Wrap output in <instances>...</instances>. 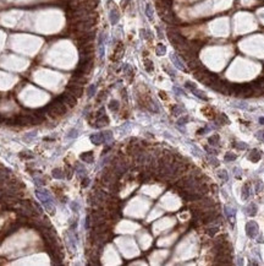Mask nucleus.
<instances>
[{
	"label": "nucleus",
	"instance_id": "e433bc0d",
	"mask_svg": "<svg viewBox=\"0 0 264 266\" xmlns=\"http://www.w3.org/2000/svg\"><path fill=\"white\" fill-rule=\"evenodd\" d=\"M174 91L177 92V94H182V91H181L180 89H177V87H174Z\"/></svg>",
	"mask_w": 264,
	"mask_h": 266
},
{
	"label": "nucleus",
	"instance_id": "6ab92c4d",
	"mask_svg": "<svg viewBox=\"0 0 264 266\" xmlns=\"http://www.w3.org/2000/svg\"><path fill=\"white\" fill-rule=\"evenodd\" d=\"M208 141H209V145L216 146L218 142H219V136H218V135H213V136H210V137L208 139Z\"/></svg>",
	"mask_w": 264,
	"mask_h": 266
},
{
	"label": "nucleus",
	"instance_id": "f03ea898",
	"mask_svg": "<svg viewBox=\"0 0 264 266\" xmlns=\"http://www.w3.org/2000/svg\"><path fill=\"white\" fill-rule=\"evenodd\" d=\"M66 112H67V107L63 102H60L59 99H55L54 102H52L47 107V113L53 118H59V117L64 115Z\"/></svg>",
	"mask_w": 264,
	"mask_h": 266
},
{
	"label": "nucleus",
	"instance_id": "c85d7f7f",
	"mask_svg": "<svg viewBox=\"0 0 264 266\" xmlns=\"http://www.w3.org/2000/svg\"><path fill=\"white\" fill-rule=\"evenodd\" d=\"M262 188H263V185H262V181H261V180H258V181H257V185H256V191H257V193H259V191L262 190Z\"/></svg>",
	"mask_w": 264,
	"mask_h": 266
},
{
	"label": "nucleus",
	"instance_id": "4468645a",
	"mask_svg": "<svg viewBox=\"0 0 264 266\" xmlns=\"http://www.w3.org/2000/svg\"><path fill=\"white\" fill-rule=\"evenodd\" d=\"M122 53H124V47H122V44L121 43H119V46L116 47V49H115V59L117 60V59H120L121 57H122Z\"/></svg>",
	"mask_w": 264,
	"mask_h": 266
},
{
	"label": "nucleus",
	"instance_id": "2eb2a0df",
	"mask_svg": "<svg viewBox=\"0 0 264 266\" xmlns=\"http://www.w3.org/2000/svg\"><path fill=\"white\" fill-rule=\"evenodd\" d=\"M146 15L149 20H153V9H152V5L151 4H147L146 5Z\"/></svg>",
	"mask_w": 264,
	"mask_h": 266
},
{
	"label": "nucleus",
	"instance_id": "393cba45",
	"mask_svg": "<svg viewBox=\"0 0 264 266\" xmlns=\"http://www.w3.org/2000/svg\"><path fill=\"white\" fill-rule=\"evenodd\" d=\"M95 89H97V86H95V85H90V86L88 87V96H89V97L94 96V93H95Z\"/></svg>",
	"mask_w": 264,
	"mask_h": 266
},
{
	"label": "nucleus",
	"instance_id": "f3484780",
	"mask_svg": "<svg viewBox=\"0 0 264 266\" xmlns=\"http://www.w3.org/2000/svg\"><path fill=\"white\" fill-rule=\"evenodd\" d=\"M250 197V185H245L242 188V199L247 200Z\"/></svg>",
	"mask_w": 264,
	"mask_h": 266
},
{
	"label": "nucleus",
	"instance_id": "7c9ffc66",
	"mask_svg": "<svg viewBox=\"0 0 264 266\" xmlns=\"http://www.w3.org/2000/svg\"><path fill=\"white\" fill-rule=\"evenodd\" d=\"M77 174H78L80 177H85V176H86V169H83L82 167H80V169H78V172H77Z\"/></svg>",
	"mask_w": 264,
	"mask_h": 266
},
{
	"label": "nucleus",
	"instance_id": "bb28decb",
	"mask_svg": "<svg viewBox=\"0 0 264 266\" xmlns=\"http://www.w3.org/2000/svg\"><path fill=\"white\" fill-rule=\"evenodd\" d=\"M216 232H218V227H212V228H209V229L207 231V233H208L209 236H212V237H213Z\"/></svg>",
	"mask_w": 264,
	"mask_h": 266
},
{
	"label": "nucleus",
	"instance_id": "4be33fe9",
	"mask_svg": "<svg viewBox=\"0 0 264 266\" xmlns=\"http://www.w3.org/2000/svg\"><path fill=\"white\" fill-rule=\"evenodd\" d=\"M53 177L56 178V179H63L65 176H64V173L61 172V169H54V171H53Z\"/></svg>",
	"mask_w": 264,
	"mask_h": 266
},
{
	"label": "nucleus",
	"instance_id": "a878e982",
	"mask_svg": "<svg viewBox=\"0 0 264 266\" xmlns=\"http://www.w3.org/2000/svg\"><path fill=\"white\" fill-rule=\"evenodd\" d=\"M70 133H71V134L67 135V137H70V139H74V137H76V136L78 135V130H77V129H72Z\"/></svg>",
	"mask_w": 264,
	"mask_h": 266
},
{
	"label": "nucleus",
	"instance_id": "39448f33",
	"mask_svg": "<svg viewBox=\"0 0 264 266\" xmlns=\"http://www.w3.org/2000/svg\"><path fill=\"white\" fill-rule=\"evenodd\" d=\"M67 92L71 93L72 96H75L76 98L81 97L82 93H83V89H82V86L81 85H77V84H74L71 82L69 86H67Z\"/></svg>",
	"mask_w": 264,
	"mask_h": 266
},
{
	"label": "nucleus",
	"instance_id": "423d86ee",
	"mask_svg": "<svg viewBox=\"0 0 264 266\" xmlns=\"http://www.w3.org/2000/svg\"><path fill=\"white\" fill-rule=\"evenodd\" d=\"M170 59H171V62L174 63V65H175L177 69H180V70H182V71H186V68H185V65H183V63H182V60L177 57V54L175 53H171L170 54Z\"/></svg>",
	"mask_w": 264,
	"mask_h": 266
},
{
	"label": "nucleus",
	"instance_id": "0eeeda50",
	"mask_svg": "<svg viewBox=\"0 0 264 266\" xmlns=\"http://www.w3.org/2000/svg\"><path fill=\"white\" fill-rule=\"evenodd\" d=\"M90 141L95 145H99L101 142H105V137H104V134L103 133H98V134H93L90 136Z\"/></svg>",
	"mask_w": 264,
	"mask_h": 266
},
{
	"label": "nucleus",
	"instance_id": "473e14b6",
	"mask_svg": "<svg viewBox=\"0 0 264 266\" xmlns=\"http://www.w3.org/2000/svg\"><path fill=\"white\" fill-rule=\"evenodd\" d=\"M209 161H210V163H212L213 166H218V165H219L218 160H215V158H212V157H209Z\"/></svg>",
	"mask_w": 264,
	"mask_h": 266
},
{
	"label": "nucleus",
	"instance_id": "72a5a7b5",
	"mask_svg": "<svg viewBox=\"0 0 264 266\" xmlns=\"http://www.w3.org/2000/svg\"><path fill=\"white\" fill-rule=\"evenodd\" d=\"M187 120H188V118H187V117H185V118H181V119H180L177 123H178L180 125H183V124H185V121H187Z\"/></svg>",
	"mask_w": 264,
	"mask_h": 266
},
{
	"label": "nucleus",
	"instance_id": "5701e85b",
	"mask_svg": "<svg viewBox=\"0 0 264 266\" xmlns=\"http://www.w3.org/2000/svg\"><path fill=\"white\" fill-rule=\"evenodd\" d=\"M218 176L221 178V179H223L224 181H226V180L229 179V176H228V173H226V172H225L224 169H220V171L218 172Z\"/></svg>",
	"mask_w": 264,
	"mask_h": 266
},
{
	"label": "nucleus",
	"instance_id": "f257e3e1",
	"mask_svg": "<svg viewBox=\"0 0 264 266\" xmlns=\"http://www.w3.org/2000/svg\"><path fill=\"white\" fill-rule=\"evenodd\" d=\"M36 196L38 197L39 201H42V204L44 205L47 211L53 215L54 213V201H53V197L49 194V191H47L44 189H37L36 190Z\"/></svg>",
	"mask_w": 264,
	"mask_h": 266
},
{
	"label": "nucleus",
	"instance_id": "4c0bfd02",
	"mask_svg": "<svg viewBox=\"0 0 264 266\" xmlns=\"http://www.w3.org/2000/svg\"><path fill=\"white\" fill-rule=\"evenodd\" d=\"M259 121H261V124H264V118H261Z\"/></svg>",
	"mask_w": 264,
	"mask_h": 266
},
{
	"label": "nucleus",
	"instance_id": "6e6552de",
	"mask_svg": "<svg viewBox=\"0 0 264 266\" xmlns=\"http://www.w3.org/2000/svg\"><path fill=\"white\" fill-rule=\"evenodd\" d=\"M109 17H110L111 25H116L117 21H119V18H120V14H119V11H117L116 9H113V10L110 11V14H109Z\"/></svg>",
	"mask_w": 264,
	"mask_h": 266
},
{
	"label": "nucleus",
	"instance_id": "412c9836",
	"mask_svg": "<svg viewBox=\"0 0 264 266\" xmlns=\"http://www.w3.org/2000/svg\"><path fill=\"white\" fill-rule=\"evenodd\" d=\"M109 109H111L113 112H116L119 109V102L117 101H111L109 103Z\"/></svg>",
	"mask_w": 264,
	"mask_h": 266
},
{
	"label": "nucleus",
	"instance_id": "aec40b11",
	"mask_svg": "<svg viewBox=\"0 0 264 266\" xmlns=\"http://www.w3.org/2000/svg\"><path fill=\"white\" fill-rule=\"evenodd\" d=\"M197 97H199L201 99H204V101H207V96L204 94V92H202V91H199V89H194L193 91H192Z\"/></svg>",
	"mask_w": 264,
	"mask_h": 266
},
{
	"label": "nucleus",
	"instance_id": "2f4dec72",
	"mask_svg": "<svg viewBox=\"0 0 264 266\" xmlns=\"http://www.w3.org/2000/svg\"><path fill=\"white\" fill-rule=\"evenodd\" d=\"M257 137H258L259 140L264 141V130H261V131H258V133H257Z\"/></svg>",
	"mask_w": 264,
	"mask_h": 266
},
{
	"label": "nucleus",
	"instance_id": "9d476101",
	"mask_svg": "<svg viewBox=\"0 0 264 266\" xmlns=\"http://www.w3.org/2000/svg\"><path fill=\"white\" fill-rule=\"evenodd\" d=\"M108 123H109V119H108V117H105V114H104V115L97 118V124H95L94 126H95V128H101V126H105Z\"/></svg>",
	"mask_w": 264,
	"mask_h": 266
},
{
	"label": "nucleus",
	"instance_id": "cd10ccee",
	"mask_svg": "<svg viewBox=\"0 0 264 266\" xmlns=\"http://www.w3.org/2000/svg\"><path fill=\"white\" fill-rule=\"evenodd\" d=\"M234 146H235L236 149H240V150H243V149H246V145H245V144H240V142H236V144H234Z\"/></svg>",
	"mask_w": 264,
	"mask_h": 266
},
{
	"label": "nucleus",
	"instance_id": "20e7f679",
	"mask_svg": "<svg viewBox=\"0 0 264 266\" xmlns=\"http://www.w3.org/2000/svg\"><path fill=\"white\" fill-rule=\"evenodd\" d=\"M246 233H247V236L250 238H256L257 234H258V224L256 222H253V221L248 222L246 224Z\"/></svg>",
	"mask_w": 264,
	"mask_h": 266
},
{
	"label": "nucleus",
	"instance_id": "ddd939ff",
	"mask_svg": "<svg viewBox=\"0 0 264 266\" xmlns=\"http://www.w3.org/2000/svg\"><path fill=\"white\" fill-rule=\"evenodd\" d=\"M81 160L83 162H87V163H92L93 162V153L92 152H85L81 155Z\"/></svg>",
	"mask_w": 264,
	"mask_h": 266
},
{
	"label": "nucleus",
	"instance_id": "a211bd4d",
	"mask_svg": "<svg viewBox=\"0 0 264 266\" xmlns=\"http://www.w3.org/2000/svg\"><path fill=\"white\" fill-rule=\"evenodd\" d=\"M166 53V48L164 44H158L157 46V54L158 55H164Z\"/></svg>",
	"mask_w": 264,
	"mask_h": 266
},
{
	"label": "nucleus",
	"instance_id": "1a4fd4ad",
	"mask_svg": "<svg viewBox=\"0 0 264 266\" xmlns=\"http://www.w3.org/2000/svg\"><path fill=\"white\" fill-rule=\"evenodd\" d=\"M225 213H226V217L230 220L231 223H234L235 221V215H236V211L234 208H231L230 206H225Z\"/></svg>",
	"mask_w": 264,
	"mask_h": 266
},
{
	"label": "nucleus",
	"instance_id": "dca6fc26",
	"mask_svg": "<svg viewBox=\"0 0 264 266\" xmlns=\"http://www.w3.org/2000/svg\"><path fill=\"white\" fill-rule=\"evenodd\" d=\"M144 68H146V70H147L148 73H152V71H153V69H154L152 60H149V59H146V60H144Z\"/></svg>",
	"mask_w": 264,
	"mask_h": 266
},
{
	"label": "nucleus",
	"instance_id": "58836bf2",
	"mask_svg": "<svg viewBox=\"0 0 264 266\" xmlns=\"http://www.w3.org/2000/svg\"><path fill=\"white\" fill-rule=\"evenodd\" d=\"M159 1H170V0H159Z\"/></svg>",
	"mask_w": 264,
	"mask_h": 266
},
{
	"label": "nucleus",
	"instance_id": "f704fd0d",
	"mask_svg": "<svg viewBox=\"0 0 264 266\" xmlns=\"http://www.w3.org/2000/svg\"><path fill=\"white\" fill-rule=\"evenodd\" d=\"M71 206H72V210H74V211H78V208H80L78 204H75V202H74V204H72Z\"/></svg>",
	"mask_w": 264,
	"mask_h": 266
},
{
	"label": "nucleus",
	"instance_id": "c756f323",
	"mask_svg": "<svg viewBox=\"0 0 264 266\" xmlns=\"http://www.w3.org/2000/svg\"><path fill=\"white\" fill-rule=\"evenodd\" d=\"M185 86H186V87H187L188 89H191V91H193V89H196V85H193L192 82H186V84H185Z\"/></svg>",
	"mask_w": 264,
	"mask_h": 266
},
{
	"label": "nucleus",
	"instance_id": "c9c22d12",
	"mask_svg": "<svg viewBox=\"0 0 264 266\" xmlns=\"http://www.w3.org/2000/svg\"><path fill=\"white\" fill-rule=\"evenodd\" d=\"M180 113H181V109H180V108H177V107H175V108H174V114H175V115H177V114H180Z\"/></svg>",
	"mask_w": 264,
	"mask_h": 266
},
{
	"label": "nucleus",
	"instance_id": "f8f14e48",
	"mask_svg": "<svg viewBox=\"0 0 264 266\" xmlns=\"http://www.w3.org/2000/svg\"><path fill=\"white\" fill-rule=\"evenodd\" d=\"M245 212H246L247 215H250V216H254L256 212H257V206H256L254 204H251L250 206H247V207L245 208Z\"/></svg>",
	"mask_w": 264,
	"mask_h": 266
},
{
	"label": "nucleus",
	"instance_id": "9b49d317",
	"mask_svg": "<svg viewBox=\"0 0 264 266\" xmlns=\"http://www.w3.org/2000/svg\"><path fill=\"white\" fill-rule=\"evenodd\" d=\"M261 157H262V153H261V151H258V150H253V151L250 153V156H248V158H250L251 161H253V162L259 161Z\"/></svg>",
	"mask_w": 264,
	"mask_h": 266
},
{
	"label": "nucleus",
	"instance_id": "7ed1b4c3",
	"mask_svg": "<svg viewBox=\"0 0 264 266\" xmlns=\"http://www.w3.org/2000/svg\"><path fill=\"white\" fill-rule=\"evenodd\" d=\"M58 99H59L60 102H63L67 108H72V107H75L76 103H77V98H76L75 96H72L71 93H69V92L63 93Z\"/></svg>",
	"mask_w": 264,
	"mask_h": 266
},
{
	"label": "nucleus",
	"instance_id": "b1692460",
	"mask_svg": "<svg viewBox=\"0 0 264 266\" xmlns=\"http://www.w3.org/2000/svg\"><path fill=\"white\" fill-rule=\"evenodd\" d=\"M234 160H236V155H234V153H231V152H228V153L225 155V161H226V162H231V161H234Z\"/></svg>",
	"mask_w": 264,
	"mask_h": 266
}]
</instances>
